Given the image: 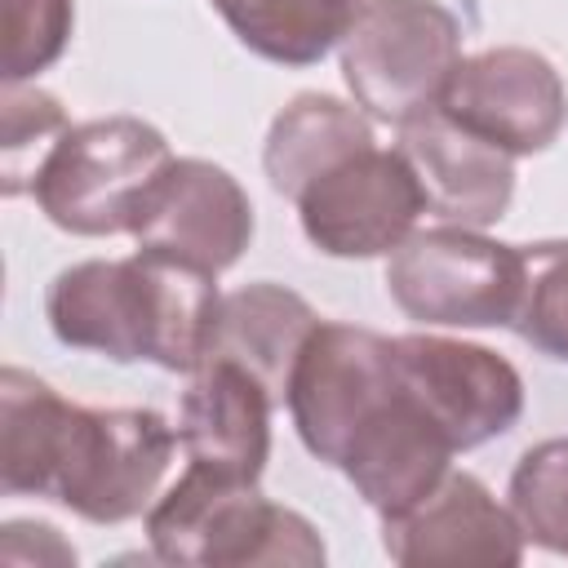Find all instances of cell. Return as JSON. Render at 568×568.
Instances as JSON below:
<instances>
[{
	"mask_svg": "<svg viewBox=\"0 0 568 568\" xmlns=\"http://www.w3.org/2000/svg\"><path fill=\"white\" fill-rule=\"evenodd\" d=\"M457 62L462 27L439 0H368L342 36V75L355 106L395 129L439 106Z\"/></svg>",
	"mask_w": 568,
	"mask_h": 568,
	"instance_id": "4",
	"label": "cell"
},
{
	"mask_svg": "<svg viewBox=\"0 0 568 568\" xmlns=\"http://www.w3.org/2000/svg\"><path fill=\"white\" fill-rule=\"evenodd\" d=\"M146 541L160 564L191 568H320L324 541L315 524L275 506L257 484L191 462L186 475L146 510Z\"/></svg>",
	"mask_w": 568,
	"mask_h": 568,
	"instance_id": "2",
	"label": "cell"
},
{
	"mask_svg": "<svg viewBox=\"0 0 568 568\" xmlns=\"http://www.w3.org/2000/svg\"><path fill=\"white\" fill-rule=\"evenodd\" d=\"M439 106L510 155L546 151L568 124V93L550 58L501 44L457 62Z\"/></svg>",
	"mask_w": 568,
	"mask_h": 568,
	"instance_id": "11",
	"label": "cell"
},
{
	"mask_svg": "<svg viewBox=\"0 0 568 568\" xmlns=\"http://www.w3.org/2000/svg\"><path fill=\"white\" fill-rule=\"evenodd\" d=\"M453 453L457 448L448 444V435L399 382L395 399L351 439L337 470L382 519H390L422 501L448 475Z\"/></svg>",
	"mask_w": 568,
	"mask_h": 568,
	"instance_id": "15",
	"label": "cell"
},
{
	"mask_svg": "<svg viewBox=\"0 0 568 568\" xmlns=\"http://www.w3.org/2000/svg\"><path fill=\"white\" fill-rule=\"evenodd\" d=\"M395 146L404 151V160L422 182L426 213H435L439 222L484 231L510 209L515 155L457 124L444 106H430L408 124H399Z\"/></svg>",
	"mask_w": 568,
	"mask_h": 568,
	"instance_id": "13",
	"label": "cell"
},
{
	"mask_svg": "<svg viewBox=\"0 0 568 568\" xmlns=\"http://www.w3.org/2000/svg\"><path fill=\"white\" fill-rule=\"evenodd\" d=\"M510 515L524 541L568 555V439H541L515 462Z\"/></svg>",
	"mask_w": 568,
	"mask_h": 568,
	"instance_id": "20",
	"label": "cell"
},
{
	"mask_svg": "<svg viewBox=\"0 0 568 568\" xmlns=\"http://www.w3.org/2000/svg\"><path fill=\"white\" fill-rule=\"evenodd\" d=\"M524 284L510 328L541 355L568 364V240L519 244Z\"/></svg>",
	"mask_w": 568,
	"mask_h": 568,
	"instance_id": "21",
	"label": "cell"
},
{
	"mask_svg": "<svg viewBox=\"0 0 568 568\" xmlns=\"http://www.w3.org/2000/svg\"><path fill=\"white\" fill-rule=\"evenodd\" d=\"M31 532V524L27 519H13V524H4V559L13 564L18 559V541ZM44 550H53L58 555V564H75V550L58 537V528L53 524H40V532H36V559H44Z\"/></svg>",
	"mask_w": 568,
	"mask_h": 568,
	"instance_id": "24",
	"label": "cell"
},
{
	"mask_svg": "<svg viewBox=\"0 0 568 568\" xmlns=\"http://www.w3.org/2000/svg\"><path fill=\"white\" fill-rule=\"evenodd\" d=\"M382 546L395 564H519L524 528L510 506L470 470H448L422 501L382 519Z\"/></svg>",
	"mask_w": 568,
	"mask_h": 568,
	"instance_id": "12",
	"label": "cell"
},
{
	"mask_svg": "<svg viewBox=\"0 0 568 568\" xmlns=\"http://www.w3.org/2000/svg\"><path fill=\"white\" fill-rule=\"evenodd\" d=\"M524 284L519 244H501L475 226L413 231L386 262L395 306L439 328H510Z\"/></svg>",
	"mask_w": 568,
	"mask_h": 568,
	"instance_id": "5",
	"label": "cell"
},
{
	"mask_svg": "<svg viewBox=\"0 0 568 568\" xmlns=\"http://www.w3.org/2000/svg\"><path fill=\"white\" fill-rule=\"evenodd\" d=\"M178 408V444L191 462L257 484L271 457V390L231 359H200L186 373Z\"/></svg>",
	"mask_w": 568,
	"mask_h": 568,
	"instance_id": "14",
	"label": "cell"
},
{
	"mask_svg": "<svg viewBox=\"0 0 568 568\" xmlns=\"http://www.w3.org/2000/svg\"><path fill=\"white\" fill-rule=\"evenodd\" d=\"M395 337L320 320L293 364L284 404L306 453L324 466H342L351 439L395 399Z\"/></svg>",
	"mask_w": 568,
	"mask_h": 568,
	"instance_id": "7",
	"label": "cell"
},
{
	"mask_svg": "<svg viewBox=\"0 0 568 568\" xmlns=\"http://www.w3.org/2000/svg\"><path fill=\"white\" fill-rule=\"evenodd\" d=\"M368 0H213L235 40L280 67H311L342 44Z\"/></svg>",
	"mask_w": 568,
	"mask_h": 568,
	"instance_id": "18",
	"label": "cell"
},
{
	"mask_svg": "<svg viewBox=\"0 0 568 568\" xmlns=\"http://www.w3.org/2000/svg\"><path fill=\"white\" fill-rule=\"evenodd\" d=\"M75 27L71 0H0V71L4 84H27L49 71Z\"/></svg>",
	"mask_w": 568,
	"mask_h": 568,
	"instance_id": "23",
	"label": "cell"
},
{
	"mask_svg": "<svg viewBox=\"0 0 568 568\" xmlns=\"http://www.w3.org/2000/svg\"><path fill=\"white\" fill-rule=\"evenodd\" d=\"M315 328H320V315L293 288L271 284V280L244 284L235 293H222L204 359L217 355V359L248 368L271 390V399L284 404L293 364Z\"/></svg>",
	"mask_w": 568,
	"mask_h": 568,
	"instance_id": "16",
	"label": "cell"
},
{
	"mask_svg": "<svg viewBox=\"0 0 568 568\" xmlns=\"http://www.w3.org/2000/svg\"><path fill=\"white\" fill-rule=\"evenodd\" d=\"M129 235L138 253L222 275L244 257L253 240V204L222 164L182 155L169 160V169L155 178Z\"/></svg>",
	"mask_w": 568,
	"mask_h": 568,
	"instance_id": "10",
	"label": "cell"
},
{
	"mask_svg": "<svg viewBox=\"0 0 568 568\" xmlns=\"http://www.w3.org/2000/svg\"><path fill=\"white\" fill-rule=\"evenodd\" d=\"M67 111L44 89L4 84V142H0V191L22 195L31 191L44 155L67 133Z\"/></svg>",
	"mask_w": 568,
	"mask_h": 568,
	"instance_id": "22",
	"label": "cell"
},
{
	"mask_svg": "<svg viewBox=\"0 0 568 568\" xmlns=\"http://www.w3.org/2000/svg\"><path fill=\"white\" fill-rule=\"evenodd\" d=\"M164 133L138 115H106L71 124L44 155L31 195L40 213L71 235H120L169 169Z\"/></svg>",
	"mask_w": 568,
	"mask_h": 568,
	"instance_id": "3",
	"label": "cell"
},
{
	"mask_svg": "<svg viewBox=\"0 0 568 568\" xmlns=\"http://www.w3.org/2000/svg\"><path fill=\"white\" fill-rule=\"evenodd\" d=\"M173 444L178 439L155 408L71 404L49 497L89 524H124L151 510Z\"/></svg>",
	"mask_w": 568,
	"mask_h": 568,
	"instance_id": "6",
	"label": "cell"
},
{
	"mask_svg": "<svg viewBox=\"0 0 568 568\" xmlns=\"http://www.w3.org/2000/svg\"><path fill=\"white\" fill-rule=\"evenodd\" d=\"M217 306V275L155 253L75 262L44 293V315L62 346L115 364L151 359L169 373L200 368Z\"/></svg>",
	"mask_w": 568,
	"mask_h": 568,
	"instance_id": "1",
	"label": "cell"
},
{
	"mask_svg": "<svg viewBox=\"0 0 568 568\" xmlns=\"http://www.w3.org/2000/svg\"><path fill=\"white\" fill-rule=\"evenodd\" d=\"M395 368L404 390L430 413L457 453L506 435L524 413V377L488 346L404 333L395 337Z\"/></svg>",
	"mask_w": 568,
	"mask_h": 568,
	"instance_id": "9",
	"label": "cell"
},
{
	"mask_svg": "<svg viewBox=\"0 0 568 568\" xmlns=\"http://www.w3.org/2000/svg\"><path fill=\"white\" fill-rule=\"evenodd\" d=\"M306 240L328 257L395 253L422 222L426 195L399 146H364L320 173L297 200Z\"/></svg>",
	"mask_w": 568,
	"mask_h": 568,
	"instance_id": "8",
	"label": "cell"
},
{
	"mask_svg": "<svg viewBox=\"0 0 568 568\" xmlns=\"http://www.w3.org/2000/svg\"><path fill=\"white\" fill-rule=\"evenodd\" d=\"M71 399H62L49 382L4 368L0 373V488L49 497L53 457L62 444Z\"/></svg>",
	"mask_w": 568,
	"mask_h": 568,
	"instance_id": "19",
	"label": "cell"
},
{
	"mask_svg": "<svg viewBox=\"0 0 568 568\" xmlns=\"http://www.w3.org/2000/svg\"><path fill=\"white\" fill-rule=\"evenodd\" d=\"M373 124L359 106L333 98V93H297L266 133L262 146V169L266 182L284 195L297 200L320 173H328L333 164L351 160L355 151L373 146Z\"/></svg>",
	"mask_w": 568,
	"mask_h": 568,
	"instance_id": "17",
	"label": "cell"
}]
</instances>
